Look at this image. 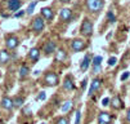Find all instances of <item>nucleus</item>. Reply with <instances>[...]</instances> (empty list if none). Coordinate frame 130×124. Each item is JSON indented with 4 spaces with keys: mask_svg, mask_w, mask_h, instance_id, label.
I'll list each match as a JSON object with an SVG mask.
<instances>
[{
    "mask_svg": "<svg viewBox=\"0 0 130 124\" xmlns=\"http://www.w3.org/2000/svg\"><path fill=\"white\" fill-rule=\"evenodd\" d=\"M55 124H70V119L66 116H61L55 120Z\"/></svg>",
    "mask_w": 130,
    "mask_h": 124,
    "instance_id": "nucleus-24",
    "label": "nucleus"
},
{
    "mask_svg": "<svg viewBox=\"0 0 130 124\" xmlns=\"http://www.w3.org/2000/svg\"><path fill=\"white\" fill-rule=\"evenodd\" d=\"M54 52H55V43L54 42H46L44 44V53L48 56V54H52Z\"/></svg>",
    "mask_w": 130,
    "mask_h": 124,
    "instance_id": "nucleus-14",
    "label": "nucleus"
},
{
    "mask_svg": "<svg viewBox=\"0 0 130 124\" xmlns=\"http://www.w3.org/2000/svg\"><path fill=\"white\" fill-rule=\"evenodd\" d=\"M111 120H112V116H111L108 113L102 111L98 115V124H109Z\"/></svg>",
    "mask_w": 130,
    "mask_h": 124,
    "instance_id": "nucleus-9",
    "label": "nucleus"
},
{
    "mask_svg": "<svg viewBox=\"0 0 130 124\" xmlns=\"http://www.w3.org/2000/svg\"><path fill=\"white\" fill-rule=\"evenodd\" d=\"M45 92H40V94H39V97H38V100H40V101H44L45 100Z\"/></svg>",
    "mask_w": 130,
    "mask_h": 124,
    "instance_id": "nucleus-31",
    "label": "nucleus"
},
{
    "mask_svg": "<svg viewBox=\"0 0 130 124\" xmlns=\"http://www.w3.org/2000/svg\"><path fill=\"white\" fill-rule=\"evenodd\" d=\"M25 13H26L25 10H21V12H17V13L14 14V17H15V18H18V17H22V16H23Z\"/></svg>",
    "mask_w": 130,
    "mask_h": 124,
    "instance_id": "nucleus-32",
    "label": "nucleus"
},
{
    "mask_svg": "<svg viewBox=\"0 0 130 124\" xmlns=\"http://www.w3.org/2000/svg\"><path fill=\"white\" fill-rule=\"evenodd\" d=\"M102 85V79L101 78H94L93 81L90 83V89H89V97L94 94Z\"/></svg>",
    "mask_w": 130,
    "mask_h": 124,
    "instance_id": "nucleus-8",
    "label": "nucleus"
},
{
    "mask_svg": "<svg viewBox=\"0 0 130 124\" xmlns=\"http://www.w3.org/2000/svg\"><path fill=\"white\" fill-rule=\"evenodd\" d=\"M108 103H109V98H108V97L103 98V101H102V105H103V106H107Z\"/></svg>",
    "mask_w": 130,
    "mask_h": 124,
    "instance_id": "nucleus-33",
    "label": "nucleus"
},
{
    "mask_svg": "<svg viewBox=\"0 0 130 124\" xmlns=\"http://www.w3.org/2000/svg\"><path fill=\"white\" fill-rule=\"evenodd\" d=\"M101 70H102V66H93V73L94 74H98Z\"/></svg>",
    "mask_w": 130,
    "mask_h": 124,
    "instance_id": "nucleus-29",
    "label": "nucleus"
},
{
    "mask_svg": "<svg viewBox=\"0 0 130 124\" xmlns=\"http://www.w3.org/2000/svg\"><path fill=\"white\" fill-rule=\"evenodd\" d=\"M89 66H90V54L88 53V54H85L83 62L80 63V70H81V71H86Z\"/></svg>",
    "mask_w": 130,
    "mask_h": 124,
    "instance_id": "nucleus-17",
    "label": "nucleus"
},
{
    "mask_svg": "<svg viewBox=\"0 0 130 124\" xmlns=\"http://www.w3.org/2000/svg\"><path fill=\"white\" fill-rule=\"evenodd\" d=\"M107 21L111 22V23H115V22H116V16H115V13H113L112 10H109V12L107 13Z\"/></svg>",
    "mask_w": 130,
    "mask_h": 124,
    "instance_id": "nucleus-23",
    "label": "nucleus"
},
{
    "mask_svg": "<svg viewBox=\"0 0 130 124\" xmlns=\"http://www.w3.org/2000/svg\"><path fill=\"white\" fill-rule=\"evenodd\" d=\"M80 120H81V111H76V120H75V124H80Z\"/></svg>",
    "mask_w": 130,
    "mask_h": 124,
    "instance_id": "nucleus-28",
    "label": "nucleus"
},
{
    "mask_svg": "<svg viewBox=\"0 0 130 124\" xmlns=\"http://www.w3.org/2000/svg\"><path fill=\"white\" fill-rule=\"evenodd\" d=\"M116 62H117V58H116V57H111V58H108V66H115Z\"/></svg>",
    "mask_w": 130,
    "mask_h": 124,
    "instance_id": "nucleus-27",
    "label": "nucleus"
},
{
    "mask_svg": "<svg viewBox=\"0 0 130 124\" xmlns=\"http://www.w3.org/2000/svg\"><path fill=\"white\" fill-rule=\"evenodd\" d=\"M45 27V22H44V18L43 17H35L32 23H31V30L35 32V34H40Z\"/></svg>",
    "mask_w": 130,
    "mask_h": 124,
    "instance_id": "nucleus-3",
    "label": "nucleus"
},
{
    "mask_svg": "<svg viewBox=\"0 0 130 124\" xmlns=\"http://www.w3.org/2000/svg\"><path fill=\"white\" fill-rule=\"evenodd\" d=\"M72 106H73V102L72 101H66L63 105H62V111L63 113H67V111H71V109H72Z\"/></svg>",
    "mask_w": 130,
    "mask_h": 124,
    "instance_id": "nucleus-22",
    "label": "nucleus"
},
{
    "mask_svg": "<svg viewBox=\"0 0 130 124\" xmlns=\"http://www.w3.org/2000/svg\"><path fill=\"white\" fill-rule=\"evenodd\" d=\"M126 120L130 123V109L127 110V113H126Z\"/></svg>",
    "mask_w": 130,
    "mask_h": 124,
    "instance_id": "nucleus-35",
    "label": "nucleus"
},
{
    "mask_svg": "<svg viewBox=\"0 0 130 124\" xmlns=\"http://www.w3.org/2000/svg\"><path fill=\"white\" fill-rule=\"evenodd\" d=\"M63 88H64L66 91H73V89H75V84H73V81H72V79H71L70 76H67V78L64 79Z\"/></svg>",
    "mask_w": 130,
    "mask_h": 124,
    "instance_id": "nucleus-18",
    "label": "nucleus"
},
{
    "mask_svg": "<svg viewBox=\"0 0 130 124\" xmlns=\"http://www.w3.org/2000/svg\"><path fill=\"white\" fill-rule=\"evenodd\" d=\"M59 18H61L64 23H70V22H72V20H73L72 10L68 9V8H63V9L61 10V13H59Z\"/></svg>",
    "mask_w": 130,
    "mask_h": 124,
    "instance_id": "nucleus-6",
    "label": "nucleus"
},
{
    "mask_svg": "<svg viewBox=\"0 0 130 124\" xmlns=\"http://www.w3.org/2000/svg\"><path fill=\"white\" fill-rule=\"evenodd\" d=\"M93 29H94V26H93V22L89 20V18H85L83 20V23H81V27H80V34L83 35V36H91L93 34Z\"/></svg>",
    "mask_w": 130,
    "mask_h": 124,
    "instance_id": "nucleus-1",
    "label": "nucleus"
},
{
    "mask_svg": "<svg viewBox=\"0 0 130 124\" xmlns=\"http://www.w3.org/2000/svg\"><path fill=\"white\" fill-rule=\"evenodd\" d=\"M36 4H38V0H35V2H32V3H30V5H28V8H27V10H26V13H28V14H31V13L34 12V9H35V7H36Z\"/></svg>",
    "mask_w": 130,
    "mask_h": 124,
    "instance_id": "nucleus-25",
    "label": "nucleus"
},
{
    "mask_svg": "<svg viewBox=\"0 0 130 124\" xmlns=\"http://www.w3.org/2000/svg\"><path fill=\"white\" fill-rule=\"evenodd\" d=\"M23 102H25V100H23V97H21V96H17V97L13 98L14 107H21V106L23 105Z\"/></svg>",
    "mask_w": 130,
    "mask_h": 124,
    "instance_id": "nucleus-21",
    "label": "nucleus"
},
{
    "mask_svg": "<svg viewBox=\"0 0 130 124\" xmlns=\"http://www.w3.org/2000/svg\"><path fill=\"white\" fill-rule=\"evenodd\" d=\"M111 106H112L115 110H120V109L124 107V103H122L120 97H113L112 100H111Z\"/></svg>",
    "mask_w": 130,
    "mask_h": 124,
    "instance_id": "nucleus-15",
    "label": "nucleus"
},
{
    "mask_svg": "<svg viewBox=\"0 0 130 124\" xmlns=\"http://www.w3.org/2000/svg\"><path fill=\"white\" fill-rule=\"evenodd\" d=\"M41 16H43V18L46 20V21H53L54 18V12L50 9V8H43L41 9Z\"/></svg>",
    "mask_w": 130,
    "mask_h": 124,
    "instance_id": "nucleus-11",
    "label": "nucleus"
},
{
    "mask_svg": "<svg viewBox=\"0 0 130 124\" xmlns=\"http://www.w3.org/2000/svg\"><path fill=\"white\" fill-rule=\"evenodd\" d=\"M21 5H22L21 0H9L8 2V9L10 12H17L21 8Z\"/></svg>",
    "mask_w": 130,
    "mask_h": 124,
    "instance_id": "nucleus-12",
    "label": "nucleus"
},
{
    "mask_svg": "<svg viewBox=\"0 0 130 124\" xmlns=\"http://www.w3.org/2000/svg\"><path fill=\"white\" fill-rule=\"evenodd\" d=\"M18 73H20V78H21V79H23V78H26V76L28 75L30 68H28L26 65H22V66L20 67V71H18Z\"/></svg>",
    "mask_w": 130,
    "mask_h": 124,
    "instance_id": "nucleus-20",
    "label": "nucleus"
},
{
    "mask_svg": "<svg viewBox=\"0 0 130 124\" xmlns=\"http://www.w3.org/2000/svg\"><path fill=\"white\" fill-rule=\"evenodd\" d=\"M44 81H45V85H48V87H55V85L59 83V78H58V75L55 74V73L49 71V73L45 74Z\"/></svg>",
    "mask_w": 130,
    "mask_h": 124,
    "instance_id": "nucleus-4",
    "label": "nucleus"
},
{
    "mask_svg": "<svg viewBox=\"0 0 130 124\" xmlns=\"http://www.w3.org/2000/svg\"><path fill=\"white\" fill-rule=\"evenodd\" d=\"M86 83H88V79H84V80H83V84H81V88H83V89H85Z\"/></svg>",
    "mask_w": 130,
    "mask_h": 124,
    "instance_id": "nucleus-34",
    "label": "nucleus"
},
{
    "mask_svg": "<svg viewBox=\"0 0 130 124\" xmlns=\"http://www.w3.org/2000/svg\"><path fill=\"white\" fill-rule=\"evenodd\" d=\"M102 65V57L101 56H95L93 58V66H101Z\"/></svg>",
    "mask_w": 130,
    "mask_h": 124,
    "instance_id": "nucleus-26",
    "label": "nucleus"
},
{
    "mask_svg": "<svg viewBox=\"0 0 130 124\" xmlns=\"http://www.w3.org/2000/svg\"><path fill=\"white\" fill-rule=\"evenodd\" d=\"M88 9L93 13H98L104 7V0H86Z\"/></svg>",
    "mask_w": 130,
    "mask_h": 124,
    "instance_id": "nucleus-2",
    "label": "nucleus"
},
{
    "mask_svg": "<svg viewBox=\"0 0 130 124\" xmlns=\"http://www.w3.org/2000/svg\"><path fill=\"white\" fill-rule=\"evenodd\" d=\"M10 60V54H9V52L3 49V50H0V65H5L7 62H9Z\"/></svg>",
    "mask_w": 130,
    "mask_h": 124,
    "instance_id": "nucleus-16",
    "label": "nucleus"
},
{
    "mask_svg": "<svg viewBox=\"0 0 130 124\" xmlns=\"http://www.w3.org/2000/svg\"><path fill=\"white\" fill-rule=\"evenodd\" d=\"M18 44H20V40H18L17 36H14V35H9V36H7V39H5V45H7L8 49L13 50V49H15V48L18 47Z\"/></svg>",
    "mask_w": 130,
    "mask_h": 124,
    "instance_id": "nucleus-7",
    "label": "nucleus"
},
{
    "mask_svg": "<svg viewBox=\"0 0 130 124\" xmlns=\"http://www.w3.org/2000/svg\"><path fill=\"white\" fill-rule=\"evenodd\" d=\"M2 107L5 109V110H12L14 107V105H13V100L10 97H4L2 100Z\"/></svg>",
    "mask_w": 130,
    "mask_h": 124,
    "instance_id": "nucleus-13",
    "label": "nucleus"
},
{
    "mask_svg": "<svg viewBox=\"0 0 130 124\" xmlns=\"http://www.w3.org/2000/svg\"><path fill=\"white\" fill-rule=\"evenodd\" d=\"M40 58V50L39 48H31L30 52H28V60H31L34 63L38 62Z\"/></svg>",
    "mask_w": 130,
    "mask_h": 124,
    "instance_id": "nucleus-10",
    "label": "nucleus"
},
{
    "mask_svg": "<svg viewBox=\"0 0 130 124\" xmlns=\"http://www.w3.org/2000/svg\"><path fill=\"white\" fill-rule=\"evenodd\" d=\"M86 47H88V44L85 43V40H83V39H73L72 42H71V48H72V50L73 52H83L84 49H86Z\"/></svg>",
    "mask_w": 130,
    "mask_h": 124,
    "instance_id": "nucleus-5",
    "label": "nucleus"
},
{
    "mask_svg": "<svg viewBox=\"0 0 130 124\" xmlns=\"http://www.w3.org/2000/svg\"><path fill=\"white\" fill-rule=\"evenodd\" d=\"M66 57H67V54H66V52H64L63 49H58V50H55V61L62 62V61H64V60H66Z\"/></svg>",
    "mask_w": 130,
    "mask_h": 124,
    "instance_id": "nucleus-19",
    "label": "nucleus"
},
{
    "mask_svg": "<svg viewBox=\"0 0 130 124\" xmlns=\"http://www.w3.org/2000/svg\"><path fill=\"white\" fill-rule=\"evenodd\" d=\"M41 124H45V123H41Z\"/></svg>",
    "mask_w": 130,
    "mask_h": 124,
    "instance_id": "nucleus-37",
    "label": "nucleus"
},
{
    "mask_svg": "<svg viewBox=\"0 0 130 124\" xmlns=\"http://www.w3.org/2000/svg\"><path fill=\"white\" fill-rule=\"evenodd\" d=\"M129 75H130V73H129V71H125V73H124V74L121 75V78H120V79H121V80L124 81V80H126V79L129 78Z\"/></svg>",
    "mask_w": 130,
    "mask_h": 124,
    "instance_id": "nucleus-30",
    "label": "nucleus"
},
{
    "mask_svg": "<svg viewBox=\"0 0 130 124\" xmlns=\"http://www.w3.org/2000/svg\"><path fill=\"white\" fill-rule=\"evenodd\" d=\"M59 2H61V3H70L71 0H59Z\"/></svg>",
    "mask_w": 130,
    "mask_h": 124,
    "instance_id": "nucleus-36",
    "label": "nucleus"
}]
</instances>
